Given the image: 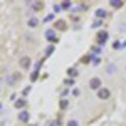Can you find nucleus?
<instances>
[{
	"mask_svg": "<svg viewBox=\"0 0 126 126\" xmlns=\"http://www.w3.org/2000/svg\"><path fill=\"white\" fill-rule=\"evenodd\" d=\"M29 119H30L29 111H27V109H22V111L19 113V121L20 123H29Z\"/></svg>",
	"mask_w": 126,
	"mask_h": 126,
	"instance_id": "423d86ee",
	"label": "nucleus"
},
{
	"mask_svg": "<svg viewBox=\"0 0 126 126\" xmlns=\"http://www.w3.org/2000/svg\"><path fill=\"white\" fill-rule=\"evenodd\" d=\"M29 7L34 10H42L44 9V3L42 2H29Z\"/></svg>",
	"mask_w": 126,
	"mask_h": 126,
	"instance_id": "9d476101",
	"label": "nucleus"
},
{
	"mask_svg": "<svg viewBox=\"0 0 126 126\" xmlns=\"http://www.w3.org/2000/svg\"><path fill=\"white\" fill-rule=\"evenodd\" d=\"M119 30H121V32H126V24H121V25H119Z\"/></svg>",
	"mask_w": 126,
	"mask_h": 126,
	"instance_id": "7c9ffc66",
	"label": "nucleus"
},
{
	"mask_svg": "<svg viewBox=\"0 0 126 126\" xmlns=\"http://www.w3.org/2000/svg\"><path fill=\"white\" fill-rule=\"evenodd\" d=\"M67 94H69V91H67V89H64V91H62V99H66Z\"/></svg>",
	"mask_w": 126,
	"mask_h": 126,
	"instance_id": "2f4dec72",
	"label": "nucleus"
},
{
	"mask_svg": "<svg viewBox=\"0 0 126 126\" xmlns=\"http://www.w3.org/2000/svg\"><path fill=\"white\" fill-rule=\"evenodd\" d=\"M49 126H61V121H50Z\"/></svg>",
	"mask_w": 126,
	"mask_h": 126,
	"instance_id": "cd10ccee",
	"label": "nucleus"
},
{
	"mask_svg": "<svg viewBox=\"0 0 126 126\" xmlns=\"http://www.w3.org/2000/svg\"><path fill=\"white\" fill-rule=\"evenodd\" d=\"M7 84H9V86H14V84H15V78H14L12 74H10L9 78H7Z\"/></svg>",
	"mask_w": 126,
	"mask_h": 126,
	"instance_id": "6ab92c4d",
	"label": "nucleus"
},
{
	"mask_svg": "<svg viewBox=\"0 0 126 126\" xmlns=\"http://www.w3.org/2000/svg\"><path fill=\"white\" fill-rule=\"evenodd\" d=\"M101 82H103V81H101V79L99 78H91V81H89V87H91V89H94V91H99V89H101Z\"/></svg>",
	"mask_w": 126,
	"mask_h": 126,
	"instance_id": "39448f33",
	"label": "nucleus"
},
{
	"mask_svg": "<svg viewBox=\"0 0 126 126\" xmlns=\"http://www.w3.org/2000/svg\"><path fill=\"white\" fill-rule=\"evenodd\" d=\"M109 5H111L113 9H121V7L125 5V2H123V0H109Z\"/></svg>",
	"mask_w": 126,
	"mask_h": 126,
	"instance_id": "1a4fd4ad",
	"label": "nucleus"
},
{
	"mask_svg": "<svg viewBox=\"0 0 126 126\" xmlns=\"http://www.w3.org/2000/svg\"><path fill=\"white\" fill-rule=\"evenodd\" d=\"M54 29L66 30V29H67V24H66V20H56V24H54Z\"/></svg>",
	"mask_w": 126,
	"mask_h": 126,
	"instance_id": "6e6552de",
	"label": "nucleus"
},
{
	"mask_svg": "<svg viewBox=\"0 0 126 126\" xmlns=\"http://www.w3.org/2000/svg\"><path fill=\"white\" fill-rule=\"evenodd\" d=\"M25 104H27V101H25L24 97H19V99H15V101H14V106L17 108V109H24Z\"/></svg>",
	"mask_w": 126,
	"mask_h": 126,
	"instance_id": "0eeeda50",
	"label": "nucleus"
},
{
	"mask_svg": "<svg viewBox=\"0 0 126 126\" xmlns=\"http://www.w3.org/2000/svg\"><path fill=\"white\" fill-rule=\"evenodd\" d=\"M67 106H69V101H67V99H61V103H59V108L64 111V109H67Z\"/></svg>",
	"mask_w": 126,
	"mask_h": 126,
	"instance_id": "2eb2a0df",
	"label": "nucleus"
},
{
	"mask_svg": "<svg viewBox=\"0 0 126 126\" xmlns=\"http://www.w3.org/2000/svg\"><path fill=\"white\" fill-rule=\"evenodd\" d=\"M37 76H39V71H37V69H34V71H32V74H30V81L34 82V81L37 79Z\"/></svg>",
	"mask_w": 126,
	"mask_h": 126,
	"instance_id": "f3484780",
	"label": "nucleus"
},
{
	"mask_svg": "<svg viewBox=\"0 0 126 126\" xmlns=\"http://www.w3.org/2000/svg\"><path fill=\"white\" fill-rule=\"evenodd\" d=\"M113 49H123V44H121V42H119V40H116V42H114V44H113Z\"/></svg>",
	"mask_w": 126,
	"mask_h": 126,
	"instance_id": "4be33fe9",
	"label": "nucleus"
},
{
	"mask_svg": "<svg viewBox=\"0 0 126 126\" xmlns=\"http://www.w3.org/2000/svg\"><path fill=\"white\" fill-rule=\"evenodd\" d=\"M109 96H111V91H109L108 87H101V89L97 91V97H99L101 101H106V99H109Z\"/></svg>",
	"mask_w": 126,
	"mask_h": 126,
	"instance_id": "20e7f679",
	"label": "nucleus"
},
{
	"mask_svg": "<svg viewBox=\"0 0 126 126\" xmlns=\"http://www.w3.org/2000/svg\"><path fill=\"white\" fill-rule=\"evenodd\" d=\"M106 15H108V12H106L104 9H97V10H96V17H97L99 20H103Z\"/></svg>",
	"mask_w": 126,
	"mask_h": 126,
	"instance_id": "ddd939ff",
	"label": "nucleus"
},
{
	"mask_svg": "<svg viewBox=\"0 0 126 126\" xmlns=\"http://www.w3.org/2000/svg\"><path fill=\"white\" fill-rule=\"evenodd\" d=\"M2 109H3V103H0V111H2Z\"/></svg>",
	"mask_w": 126,
	"mask_h": 126,
	"instance_id": "72a5a7b5",
	"label": "nucleus"
},
{
	"mask_svg": "<svg viewBox=\"0 0 126 126\" xmlns=\"http://www.w3.org/2000/svg\"><path fill=\"white\" fill-rule=\"evenodd\" d=\"M61 10H62V7H61V5H54V12H56V14H57V12H61Z\"/></svg>",
	"mask_w": 126,
	"mask_h": 126,
	"instance_id": "c85d7f7f",
	"label": "nucleus"
},
{
	"mask_svg": "<svg viewBox=\"0 0 126 126\" xmlns=\"http://www.w3.org/2000/svg\"><path fill=\"white\" fill-rule=\"evenodd\" d=\"M46 37H47V40L50 42V46H56V44L59 42V37L56 35V30H54V29L46 30Z\"/></svg>",
	"mask_w": 126,
	"mask_h": 126,
	"instance_id": "f03ea898",
	"label": "nucleus"
},
{
	"mask_svg": "<svg viewBox=\"0 0 126 126\" xmlns=\"http://www.w3.org/2000/svg\"><path fill=\"white\" fill-rule=\"evenodd\" d=\"M54 19V15H47V17H46V19H44V22H50V20Z\"/></svg>",
	"mask_w": 126,
	"mask_h": 126,
	"instance_id": "c756f323",
	"label": "nucleus"
},
{
	"mask_svg": "<svg viewBox=\"0 0 126 126\" xmlns=\"http://www.w3.org/2000/svg\"><path fill=\"white\" fill-rule=\"evenodd\" d=\"M19 64H20V67H22V69H27V71H29L30 66H32V61H30L29 56H22L20 61H19Z\"/></svg>",
	"mask_w": 126,
	"mask_h": 126,
	"instance_id": "7ed1b4c3",
	"label": "nucleus"
},
{
	"mask_svg": "<svg viewBox=\"0 0 126 126\" xmlns=\"http://www.w3.org/2000/svg\"><path fill=\"white\" fill-rule=\"evenodd\" d=\"M67 76H69L71 79H74L76 76H78V71H76L74 67H69V69H67Z\"/></svg>",
	"mask_w": 126,
	"mask_h": 126,
	"instance_id": "4468645a",
	"label": "nucleus"
},
{
	"mask_svg": "<svg viewBox=\"0 0 126 126\" xmlns=\"http://www.w3.org/2000/svg\"><path fill=\"white\" fill-rule=\"evenodd\" d=\"M61 7H62V10H69L71 7H72V3H71V2H67V0H64V2L61 3Z\"/></svg>",
	"mask_w": 126,
	"mask_h": 126,
	"instance_id": "dca6fc26",
	"label": "nucleus"
},
{
	"mask_svg": "<svg viewBox=\"0 0 126 126\" xmlns=\"http://www.w3.org/2000/svg\"><path fill=\"white\" fill-rule=\"evenodd\" d=\"M93 52H96V54H99V52H101V47H99V46H93Z\"/></svg>",
	"mask_w": 126,
	"mask_h": 126,
	"instance_id": "bb28decb",
	"label": "nucleus"
},
{
	"mask_svg": "<svg viewBox=\"0 0 126 126\" xmlns=\"http://www.w3.org/2000/svg\"><path fill=\"white\" fill-rule=\"evenodd\" d=\"M108 39H109V34H108V30H99L96 34V42H97V46L101 47V46H104L108 42Z\"/></svg>",
	"mask_w": 126,
	"mask_h": 126,
	"instance_id": "f257e3e1",
	"label": "nucleus"
},
{
	"mask_svg": "<svg viewBox=\"0 0 126 126\" xmlns=\"http://www.w3.org/2000/svg\"><path fill=\"white\" fill-rule=\"evenodd\" d=\"M74 82H76V81H74V79H71V78H67L66 81H64V84H66V86H74Z\"/></svg>",
	"mask_w": 126,
	"mask_h": 126,
	"instance_id": "412c9836",
	"label": "nucleus"
},
{
	"mask_svg": "<svg viewBox=\"0 0 126 126\" xmlns=\"http://www.w3.org/2000/svg\"><path fill=\"white\" fill-rule=\"evenodd\" d=\"M52 52H54V46H47L46 47V56H50Z\"/></svg>",
	"mask_w": 126,
	"mask_h": 126,
	"instance_id": "aec40b11",
	"label": "nucleus"
},
{
	"mask_svg": "<svg viewBox=\"0 0 126 126\" xmlns=\"http://www.w3.org/2000/svg\"><path fill=\"white\" fill-rule=\"evenodd\" d=\"M67 126H79V121H76V119H71V121H67Z\"/></svg>",
	"mask_w": 126,
	"mask_h": 126,
	"instance_id": "393cba45",
	"label": "nucleus"
},
{
	"mask_svg": "<svg viewBox=\"0 0 126 126\" xmlns=\"http://www.w3.org/2000/svg\"><path fill=\"white\" fill-rule=\"evenodd\" d=\"M72 96H79V89H74L72 91Z\"/></svg>",
	"mask_w": 126,
	"mask_h": 126,
	"instance_id": "473e14b6",
	"label": "nucleus"
},
{
	"mask_svg": "<svg viewBox=\"0 0 126 126\" xmlns=\"http://www.w3.org/2000/svg\"><path fill=\"white\" fill-rule=\"evenodd\" d=\"M114 72H116V66H114L113 62H111V64H108V67H106V74H108V76H113Z\"/></svg>",
	"mask_w": 126,
	"mask_h": 126,
	"instance_id": "f8f14e48",
	"label": "nucleus"
},
{
	"mask_svg": "<svg viewBox=\"0 0 126 126\" xmlns=\"http://www.w3.org/2000/svg\"><path fill=\"white\" fill-rule=\"evenodd\" d=\"M27 25H29L30 29L37 27V25H39V19H37V17H30V19L27 20Z\"/></svg>",
	"mask_w": 126,
	"mask_h": 126,
	"instance_id": "9b49d317",
	"label": "nucleus"
},
{
	"mask_svg": "<svg viewBox=\"0 0 126 126\" xmlns=\"http://www.w3.org/2000/svg\"><path fill=\"white\" fill-rule=\"evenodd\" d=\"M12 76L15 78V81H20V79H22V74H20V72H14Z\"/></svg>",
	"mask_w": 126,
	"mask_h": 126,
	"instance_id": "a878e982",
	"label": "nucleus"
},
{
	"mask_svg": "<svg viewBox=\"0 0 126 126\" xmlns=\"http://www.w3.org/2000/svg\"><path fill=\"white\" fill-rule=\"evenodd\" d=\"M91 62H93L94 66H99V64H101V59L96 57V54H93V61H91Z\"/></svg>",
	"mask_w": 126,
	"mask_h": 126,
	"instance_id": "a211bd4d",
	"label": "nucleus"
},
{
	"mask_svg": "<svg viewBox=\"0 0 126 126\" xmlns=\"http://www.w3.org/2000/svg\"><path fill=\"white\" fill-rule=\"evenodd\" d=\"M101 24H103V22H101L99 19H96L94 22H93V29H96V27H101Z\"/></svg>",
	"mask_w": 126,
	"mask_h": 126,
	"instance_id": "5701e85b",
	"label": "nucleus"
},
{
	"mask_svg": "<svg viewBox=\"0 0 126 126\" xmlns=\"http://www.w3.org/2000/svg\"><path fill=\"white\" fill-rule=\"evenodd\" d=\"M30 89H32V87H30V86H27V87H24V91H22V96L25 97V96H27V94H29V93H30Z\"/></svg>",
	"mask_w": 126,
	"mask_h": 126,
	"instance_id": "b1692460",
	"label": "nucleus"
}]
</instances>
